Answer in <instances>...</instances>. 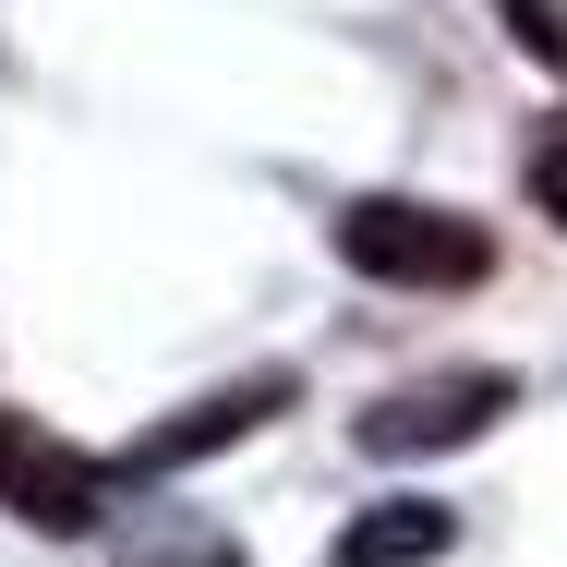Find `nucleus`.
<instances>
[{"label":"nucleus","mask_w":567,"mask_h":567,"mask_svg":"<svg viewBox=\"0 0 567 567\" xmlns=\"http://www.w3.org/2000/svg\"><path fill=\"white\" fill-rule=\"evenodd\" d=\"M447 544H458V519L435 495H386V507H362L339 544H327V567H435Z\"/></svg>","instance_id":"obj_5"},{"label":"nucleus","mask_w":567,"mask_h":567,"mask_svg":"<svg viewBox=\"0 0 567 567\" xmlns=\"http://www.w3.org/2000/svg\"><path fill=\"white\" fill-rule=\"evenodd\" d=\"M495 411H519V374H495V362H458V374H423V386H386L350 435L374 458H435V447H471V435H495Z\"/></svg>","instance_id":"obj_2"},{"label":"nucleus","mask_w":567,"mask_h":567,"mask_svg":"<svg viewBox=\"0 0 567 567\" xmlns=\"http://www.w3.org/2000/svg\"><path fill=\"white\" fill-rule=\"evenodd\" d=\"M339 254L386 290H483L495 278V229L458 206H411V194H362L339 206Z\"/></svg>","instance_id":"obj_1"},{"label":"nucleus","mask_w":567,"mask_h":567,"mask_svg":"<svg viewBox=\"0 0 567 567\" xmlns=\"http://www.w3.org/2000/svg\"><path fill=\"white\" fill-rule=\"evenodd\" d=\"M495 12H507V37H519L532 61H556V73H567V0H495Z\"/></svg>","instance_id":"obj_6"},{"label":"nucleus","mask_w":567,"mask_h":567,"mask_svg":"<svg viewBox=\"0 0 567 567\" xmlns=\"http://www.w3.org/2000/svg\"><path fill=\"white\" fill-rule=\"evenodd\" d=\"M110 458L61 447V435H37L24 411H0V507L12 519H37V532H97V507H110Z\"/></svg>","instance_id":"obj_3"},{"label":"nucleus","mask_w":567,"mask_h":567,"mask_svg":"<svg viewBox=\"0 0 567 567\" xmlns=\"http://www.w3.org/2000/svg\"><path fill=\"white\" fill-rule=\"evenodd\" d=\"M266 411H290V374H241V386H218V399H194V411H169V423H145L133 447L110 458L121 483H157V471H194L206 447H241Z\"/></svg>","instance_id":"obj_4"},{"label":"nucleus","mask_w":567,"mask_h":567,"mask_svg":"<svg viewBox=\"0 0 567 567\" xmlns=\"http://www.w3.org/2000/svg\"><path fill=\"white\" fill-rule=\"evenodd\" d=\"M121 567H241V544L229 532H157L145 556H121Z\"/></svg>","instance_id":"obj_7"},{"label":"nucleus","mask_w":567,"mask_h":567,"mask_svg":"<svg viewBox=\"0 0 567 567\" xmlns=\"http://www.w3.org/2000/svg\"><path fill=\"white\" fill-rule=\"evenodd\" d=\"M532 206H544V218L567 229V110L544 121V145H532Z\"/></svg>","instance_id":"obj_8"}]
</instances>
